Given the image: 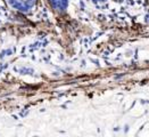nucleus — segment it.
<instances>
[{"label": "nucleus", "mask_w": 149, "mask_h": 137, "mask_svg": "<svg viewBox=\"0 0 149 137\" xmlns=\"http://www.w3.org/2000/svg\"><path fill=\"white\" fill-rule=\"evenodd\" d=\"M6 1L16 12L29 14L34 9L38 0H6Z\"/></svg>", "instance_id": "nucleus-1"}, {"label": "nucleus", "mask_w": 149, "mask_h": 137, "mask_svg": "<svg viewBox=\"0 0 149 137\" xmlns=\"http://www.w3.org/2000/svg\"><path fill=\"white\" fill-rule=\"evenodd\" d=\"M47 1L51 9L58 14H64L67 11L70 5V0H47Z\"/></svg>", "instance_id": "nucleus-2"}, {"label": "nucleus", "mask_w": 149, "mask_h": 137, "mask_svg": "<svg viewBox=\"0 0 149 137\" xmlns=\"http://www.w3.org/2000/svg\"><path fill=\"white\" fill-rule=\"evenodd\" d=\"M91 1L97 2V4H100V2H105V1H107V0H91Z\"/></svg>", "instance_id": "nucleus-3"}]
</instances>
